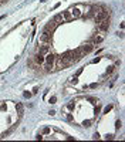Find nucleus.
<instances>
[{
    "instance_id": "nucleus-1",
    "label": "nucleus",
    "mask_w": 125,
    "mask_h": 142,
    "mask_svg": "<svg viewBox=\"0 0 125 142\" xmlns=\"http://www.w3.org/2000/svg\"><path fill=\"white\" fill-rule=\"evenodd\" d=\"M109 24H111V19H109V17H107V19L101 20V21L98 23L97 26H98V30H100L101 33H107L108 28H109Z\"/></svg>"
},
{
    "instance_id": "nucleus-2",
    "label": "nucleus",
    "mask_w": 125,
    "mask_h": 142,
    "mask_svg": "<svg viewBox=\"0 0 125 142\" xmlns=\"http://www.w3.org/2000/svg\"><path fill=\"white\" fill-rule=\"evenodd\" d=\"M51 39H53V36H51L50 31H44V33L40 36V43H44V44H50V43H51Z\"/></svg>"
},
{
    "instance_id": "nucleus-3",
    "label": "nucleus",
    "mask_w": 125,
    "mask_h": 142,
    "mask_svg": "<svg viewBox=\"0 0 125 142\" xmlns=\"http://www.w3.org/2000/svg\"><path fill=\"white\" fill-rule=\"evenodd\" d=\"M94 50V44H84L83 47H81V53L84 54V56H87V54H90L91 51Z\"/></svg>"
},
{
    "instance_id": "nucleus-4",
    "label": "nucleus",
    "mask_w": 125,
    "mask_h": 142,
    "mask_svg": "<svg viewBox=\"0 0 125 142\" xmlns=\"http://www.w3.org/2000/svg\"><path fill=\"white\" fill-rule=\"evenodd\" d=\"M54 61H56V56L51 54V53H48V54L44 57V62H47V65H53Z\"/></svg>"
},
{
    "instance_id": "nucleus-5",
    "label": "nucleus",
    "mask_w": 125,
    "mask_h": 142,
    "mask_svg": "<svg viewBox=\"0 0 125 142\" xmlns=\"http://www.w3.org/2000/svg\"><path fill=\"white\" fill-rule=\"evenodd\" d=\"M34 62H36L37 65L44 64V56H43V54H40V53H37V54L34 56Z\"/></svg>"
},
{
    "instance_id": "nucleus-6",
    "label": "nucleus",
    "mask_w": 125,
    "mask_h": 142,
    "mask_svg": "<svg viewBox=\"0 0 125 142\" xmlns=\"http://www.w3.org/2000/svg\"><path fill=\"white\" fill-rule=\"evenodd\" d=\"M56 26H57V24H56L54 21H53V20H51L50 23H47V24L44 26V31H50V33H51V31H53V30L56 28Z\"/></svg>"
},
{
    "instance_id": "nucleus-7",
    "label": "nucleus",
    "mask_w": 125,
    "mask_h": 142,
    "mask_svg": "<svg viewBox=\"0 0 125 142\" xmlns=\"http://www.w3.org/2000/svg\"><path fill=\"white\" fill-rule=\"evenodd\" d=\"M48 51H50V44H44V45H41V47L39 48V53L40 54H43V56L47 54Z\"/></svg>"
},
{
    "instance_id": "nucleus-8",
    "label": "nucleus",
    "mask_w": 125,
    "mask_h": 142,
    "mask_svg": "<svg viewBox=\"0 0 125 142\" xmlns=\"http://www.w3.org/2000/svg\"><path fill=\"white\" fill-rule=\"evenodd\" d=\"M53 21L56 23V24H61V23H64V19H62V14H61V13H60V14H57V16H54Z\"/></svg>"
},
{
    "instance_id": "nucleus-9",
    "label": "nucleus",
    "mask_w": 125,
    "mask_h": 142,
    "mask_svg": "<svg viewBox=\"0 0 125 142\" xmlns=\"http://www.w3.org/2000/svg\"><path fill=\"white\" fill-rule=\"evenodd\" d=\"M115 71V67H108V70H107V75H111V74Z\"/></svg>"
},
{
    "instance_id": "nucleus-10",
    "label": "nucleus",
    "mask_w": 125,
    "mask_h": 142,
    "mask_svg": "<svg viewBox=\"0 0 125 142\" xmlns=\"http://www.w3.org/2000/svg\"><path fill=\"white\" fill-rule=\"evenodd\" d=\"M91 124H92V121H84V122H83V126L88 128V126H91Z\"/></svg>"
},
{
    "instance_id": "nucleus-11",
    "label": "nucleus",
    "mask_w": 125,
    "mask_h": 142,
    "mask_svg": "<svg viewBox=\"0 0 125 142\" xmlns=\"http://www.w3.org/2000/svg\"><path fill=\"white\" fill-rule=\"evenodd\" d=\"M16 108H17V109H19V111H20V112H21V109H23L21 104H16Z\"/></svg>"
},
{
    "instance_id": "nucleus-12",
    "label": "nucleus",
    "mask_w": 125,
    "mask_h": 142,
    "mask_svg": "<svg viewBox=\"0 0 125 142\" xmlns=\"http://www.w3.org/2000/svg\"><path fill=\"white\" fill-rule=\"evenodd\" d=\"M100 109H101V107H100V105H98V107L95 108V114H98V112H100Z\"/></svg>"
},
{
    "instance_id": "nucleus-13",
    "label": "nucleus",
    "mask_w": 125,
    "mask_h": 142,
    "mask_svg": "<svg viewBox=\"0 0 125 142\" xmlns=\"http://www.w3.org/2000/svg\"><path fill=\"white\" fill-rule=\"evenodd\" d=\"M50 102H51V104H54V102H56V97H53V98L50 100Z\"/></svg>"
}]
</instances>
